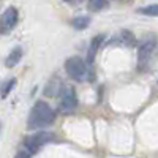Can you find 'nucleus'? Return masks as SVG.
<instances>
[{
    "label": "nucleus",
    "instance_id": "obj_1",
    "mask_svg": "<svg viewBox=\"0 0 158 158\" xmlns=\"http://www.w3.org/2000/svg\"><path fill=\"white\" fill-rule=\"evenodd\" d=\"M54 111L46 101H36L35 106L32 108L29 114V120H27V128L29 130H38V128H44L54 122Z\"/></svg>",
    "mask_w": 158,
    "mask_h": 158
},
{
    "label": "nucleus",
    "instance_id": "obj_2",
    "mask_svg": "<svg viewBox=\"0 0 158 158\" xmlns=\"http://www.w3.org/2000/svg\"><path fill=\"white\" fill-rule=\"evenodd\" d=\"M65 70H67L68 76L74 81H85L87 79V65L81 57H70L65 62Z\"/></svg>",
    "mask_w": 158,
    "mask_h": 158
},
{
    "label": "nucleus",
    "instance_id": "obj_3",
    "mask_svg": "<svg viewBox=\"0 0 158 158\" xmlns=\"http://www.w3.org/2000/svg\"><path fill=\"white\" fill-rule=\"evenodd\" d=\"M52 139H54V135L52 133H49V131H40V133L32 135V136H29L27 139H25L24 149L27 150L30 155H33V153H36L40 149H41L44 144L51 142Z\"/></svg>",
    "mask_w": 158,
    "mask_h": 158
},
{
    "label": "nucleus",
    "instance_id": "obj_4",
    "mask_svg": "<svg viewBox=\"0 0 158 158\" xmlns=\"http://www.w3.org/2000/svg\"><path fill=\"white\" fill-rule=\"evenodd\" d=\"M59 97H60L59 109L62 112H71V111L76 109L77 98H76V94H74V89L73 87H62Z\"/></svg>",
    "mask_w": 158,
    "mask_h": 158
},
{
    "label": "nucleus",
    "instance_id": "obj_5",
    "mask_svg": "<svg viewBox=\"0 0 158 158\" xmlns=\"http://www.w3.org/2000/svg\"><path fill=\"white\" fill-rule=\"evenodd\" d=\"M18 18H19V15H18V10L15 6L6 8L2 13V16H0V33H2V35H8L13 29L16 27Z\"/></svg>",
    "mask_w": 158,
    "mask_h": 158
},
{
    "label": "nucleus",
    "instance_id": "obj_6",
    "mask_svg": "<svg viewBox=\"0 0 158 158\" xmlns=\"http://www.w3.org/2000/svg\"><path fill=\"white\" fill-rule=\"evenodd\" d=\"M153 49H155V38H149V40H146V41H144V43L139 46V51H138L139 68H144V67H146V65L149 63Z\"/></svg>",
    "mask_w": 158,
    "mask_h": 158
},
{
    "label": "nucleus",
    "instance_id": "obj_7",
    "mask_svg": "<svg viewBox=\"0 0 158 158\" xmlns=\"http://www.w3.org/2000/svg\"><path fill=\"white\" fill-rule=\"evenodd\" d=\"M62 87H63V85L60 84V79H57V77L51 79L49 84H48L46 89H44V95H46V97H59Z\"/></svg>",
    "mask_w": 158,
    "mask_h": 158
},
{
    "label": "nucleus",
    "instance_id": "obj_8",
    "mask_svg": "<svg viewBox=\"0 0 158 158\" xmlns=\"http://www.w3.org/2000/svg\"><path fill=\"white\" fill-rule=\"evenodd\" d=\"M21 59H22V49L18 46V48H15L10 54H8V57H6V60H5V65L8 68H15L16 65L21 62Z\"/></svg>",
    "mask_w": 158,
    "mask_h": 158
},
{
    "label": "nucleus",
    "instance_id": "obj_9",
    "mask_svg": "<svg viewBox=\"0 0 158 158\" xmlns=\"http://www.w3.org/2000/svg\"><path fill=\"white\" fill-rule=\"evenodd\" d=\"M103 40H104V36H103V35H98V36H95L94 40H92V43H90V49H89V52H87V59H89V62H90V63L94 62V59H95V56H97V52H98L100 46L103 44Z\"/></svg>",
    "mask_w": 158,
    "mask_h": 158
},
{
    "label": "nucleus",
    "instance_id": "obj_10",
    "mask_svg": "<svg viewBox=\"0 0 158 158\" xmlns=\"http://www.w3.org/2000/svg\"><path fill=\"white\" fill-rule=\"evenodd\" d=\"M89 24H90V18H87V16H77V18L73 19V27L77 29V30L87 29Z\"/></svg>",
    "mask_w": 158,
    "mask_h": 158
},
{
    "label": "nucleus",
    "instance_id": "obj_11",
    "mask_svg": "<svg viewBox=\"0 0 158 158\" xmlns=\"http://www.w3.org/2000/svg\"><path fill=\"white\" fill-rule=\"evenodd\" d=\"M138 13L139 15H144V16H158V3L142 6V8L138 10Z\"/></svg>",
    "mask_w": 158,
    "mask_h": 158
},
{
    "label": "nucleus",
    "instance_id": "obj_12",
    "mask_svg": "<svg viewBox=\"0 0 158 158\" xmlns=\"http://www.w3.org/2000/svg\"><path fill=\"white\" fill-rule=\"evenodd\" d=\"M106 6H108V2H106V0H89V8L94 10V11L104 10Z\"/></svg>",
    "mask_w": 158,
    "mask_h": 158
},
{
    "label": "nucleus",
    "instance_id": "obj_13",
    "mask_svg": "<svg viewBox=\"0 0 158 158\" xmlns=\"http://www.w3.org/2000/svg\"><path fill=\"white\" fill-rule=\"evenodd\" d=\"M15 84H16V79H10V81H6V82L3 84L2 90H0V95H2V98H6V97H8V94L11 92V89L15 87Z\"/></svg>",
    "mask_w": 158,
    "mask_h": 158
}]
</instances>
